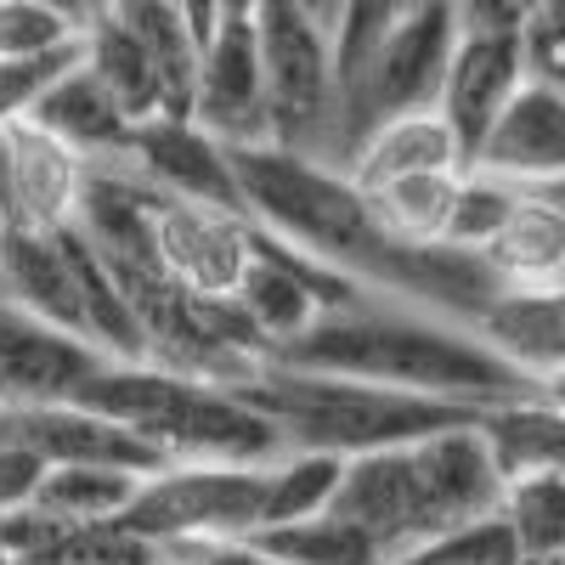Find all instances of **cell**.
<instances>
[{
  "label": "cell",
  "mask_w": 565,
  "mask_h": 565,
  "mask_svg": "<svg viewBox=\"0 0 565 565\" xmlns=\"http://www.w3.org/2000/svg\"><path fill=\"white\" fill-rule=\"evenodd\" d=\"M277 362L306 367V373L367 380V385L407 391V396L469 402V407L532 396V385L481 345L476 328L436 317L424 306H407V300H385V295L322 311Z\"/></svg>",
  "instance_id": "1"
},
{
  "label": "cell",
  "mask_w": 565,
  "mask_h": 565,
  "mask_svg": "<svg viewBox=\"0 0 565 565\" xmlns=\"http://www.w3.org/2000/svg\"><path fill=\"white\" fill-rule=\"evenodd\" d=\"M498 503H503V476L492 463V447L481 424H463V430H441L418 447L351 458L334 514L362 526L391 565L452 526L498 514Z\"/></svg>",
  "instance_id": "2"
},
{
  "label": "cell",
  "mask_w": 565,
  "mask_h": 565,
  "mask_svg": "<svg viewBox=\"0 0 565 565\" xmlns=\"http://www.w3.org/2000/svg\"><path fill=\"white\" fill-rule=\"evenodd\" d=\"M238 391L282 436V447H317L340 458L418 447L441 430H463V424L487 418V407H469V402L407 396L367 380H340V373H306L289 362H266Z\"/></svg>",
  "instance_id": "3"
},
{
  "label": "cell",
  "mask_w": 565,
  "mask_h": 565,
  "mask_svg": "<svg viewBox=\"0 0 565 565\" xmlns=\"http://www.w3.org/2000/svg\"><path fill=\"white\" fill-rule=\"evenodd\" d=\"M79 402L119 418L164 463H271L282 452V436L238 385L186 380L153 362H108Z\"/></svg>",
  "instance_id": "4"
},
{
  "label": "cell",
  "mask_w": 565,
  "mask_h": 565,
  "mask_svg": "<svg viewBox=\"0 0 565 565\" xmlns=\"http://www.w3.org/2000/svg\"><path fill=\"white\" fill-rule=\"evenodd\" d=\"M260 68H266V114L271 148L306 159H340V52L334 29H322L295 0H255Z\"/></svg>",
  "instance_id": "5"
},
{
  "label": "cell",
  "mask_w": 565,
  "mask_h": 565,
  "mask_svg": "<svg viewBox=\"0 0 565 565\" xmlns=\"http://www.w3.org/2000/svg\"><path fill=\"white\" fill-rule=\"evenodd\" d=\"M452 45H458L452 0H424V7H407L391 23V34L373 45V52L362 57V68L345 79V97H340V159L334 164H345V153L373 125H385L396 114L436 108Z\"/></svg>",
  "instance_id": "6"
},
{
  "label": "cell",
  "mask_w": 565,
  "mask_h": 565,
  "mask_svg": "<svg viewBox=\"0 0 565 565\" xmlns=\"http://www.w3.org/2000/svg\"><path fill=\"white\" fill-rule=\"evenodd\" d=\"M266 463H164L136 487L119 521L159 548L175 543H232L260 532Z\"/></svg>",
  "instance_id": "7"
},
{
  "label": "cell",
  "mask_w": 565,
  "mask_h": 565,
  "mask_svg": "<svg viewBox=\"0 0 565 565\" xmlns=\"http://www.w3.org/2000/svg\"><path fill=\"white\" fill-rule=\"evenodd\" d=\"M108 362L114 356H103L90 340L0 300V407L79 402Z\"/></svg>",
  "instance_id": "8"
},
{
  "label": "cell",
  "mask_w": 565,
  "mask_h": 565,
  "mask_svg": "<svg viewBox=\"0 0 565 565\" xmlns=\"http://www.w3.org/2000/svg\"><path fill=\"white\" fill-rule=\"evenodd\" d=\"M193 119L221 141V148H260V141H271L255 12L221 18V29L204 40L199 90H193Z\"/></svg>",
  "instance_id": "9"
},
{
  "label": "cell",
  "mask_w": 565,
  "mask_h": 565,
  "mask_svg": "<svg viewBox=\"0 0 565 565\" xmlns=\"http://www.w3.org/2000/svg\"><path fill=\"white\" fill-rule=\"evenodd\" d=\"M85 159L34 119L0 130V210L18 232H63L85 204Z\"/></svg>",
  "instance_id": "10"
},
{
  "label": "cell",
  "mask_w": 565,
  "mask_h": 565,
  "mask_svg": "<svg viewBox=\"0 0 565 565\" xmlns=\"http://www.w3.org/2000/svg\"><path fill=\"white\" fill-rule=\"evenodd\" d=\"M153 244H159V266L175 282H186L193 295L232 300L255 260V221L238 210L186 204V199L164 193L159 215H153Z\"/></svg>",
  "instance_id": "11"
},
{
  "label": "cell",
  "mask_w": 565,
  "mask_h": 565,
  "mask_svg": "<svg viewBox=\"0 0 565 565\" xmlns=\"http://www.w3.org/2000/svg\"><path fill=\"white\" fill-rule=\"evenodd\" d=\"M526 79H532V63H526V40L521 34L458 29V45H452V57H447V79H441L436 114L458 136L463 164L476 159L487 130L503 119V108L514 103V90H521Z\"/></svg>",
  "instance_id": "12"
},
{
  "label": "cell",
  "mask_w": 565,
  "mask_h": 565,
  "mask_svg": "<svg viewBox=\"0 0 565 565\" xmlns=\"http://www.w3.org/2000/svg\"><path fill=\"white\" fill-rule=\"evenodd\" d=\"M0 436L23 441L29 452H40L45 463H103V469H125V476H159L164 458L141 441L136 430H125L119 418L85 407V402H57V407H0Z\"/></svg>",
  "instance_id": "13"
},
{
  "label": "cell",
  "mask_w": 565,
  "mask_h": 565,
  "mask_svg": "<svg viewBox=\"0 0 565 565\" xmlns=\"http://www.w3.org/2000/svg\"><path fill=\"white\" fill-rule=\"evenodd\" d=\"M130 170H141L159 193L186 199V204H215V210H238L244 215V193H238V170H232V148L199 125V119H148L130 130L125 148Z\"/></svg>",
  "instance_id": "14"
},
{
  "label": "cell",
  "mask_w": 565,
  "mask_h": 565,
  "mask_svg": "<svg viewBox=\"0 0 565 565\" xmlns=\"http://www.w3.org/2000/svg\"><path fill=\"white\" fill-rule=\"evenodd\" d=\"M469 170H487L509 186H526V193L559 181L565 175V90L548 79H526L514 90V103L503 108V119L487 130Z\"/></svg>",
  "instance_id": "15"
},
{
  "label": "cell",
  "mask_w": 565,
  "mask_h": 565,
  "mask_svg": "<svg viewBox=\"0 0 565 565\" xmlns=\"http://www.w3.org/2000/svg\"><path fill=\"white\" fill-rule=\"evenodd\" d=\"M481 345L537 391L565 367V295L559 289H498L476 317Z\"/></svg>",
  "instance_id": "16"
},
{
  "label": "cell",
  "mask_w": 565,
  "mask_h": 565,
  "mask_svg": "<svg viewBox=\"0 0 565 565\" xmlns=\"http://www.w3.org/2000/svg\"><path fill=\"white\" fill-rule=\"evenodd\" d=\"M0 300L85 340L79 277H74V255H68L63 232H18L12 226L7 249H0Z\"/></svg>",
  "instance_id": "17"
},
{
  "label": "cell",
  "mask_w": 565,
  "mask_h": 565,
  "mask_svg": "<svg viewBox=\"0 0 565 565\" xmlns=\"http://www.w3.org/2000/svg\"><path fill=\"white\" fill-rule=\"evenodd\" d=\"M356 193H373V186H391L407 175H436V170H469L458 136L447 130V119L436 108H418V114H396L385 125H373L356 148L340 164Z\"/></svg>",
  "instance_id": "18"
},
{
  "label": "cell",
  "mask_w": 565,
  "mask_h": 565,
  "mask_svg": "<svg viewBox=\"0 0 565 565\" xmlns=\"http://www.w3.org/2000/svg\"><path fill=\"white\" fill-rule=\"evenodd\" d=\"M34 125L40 130H52L63 148H74L85 164H103V159H125V148H130V119H125V108L103 90V79L90 74L85 63H74L52 90L40 97V108H34Z\"/></svg>",
  "instance_id": "19"
},
{
  "label": "cell",
  "mask_w": 565,
  "mask_h": 565,
  "mask_svg": "<svg viewBox=\"0 0 565 565\" xmlns=\"http://www.w3.org/2000/svg\"><path fill=\"white\" fill-rule=\"evenodd\" d=\"M481 260L503 289H565V215L543 193H526Z\"/></svg>",
  "instance_id": "20"
},
{
  "label": "cell",
  "mask_w": 565,
  "mask_h": 565,
  "mask_svg": "<svg viewBox=\"0 0 565 565\" xmlns=\"http://www.w3.org/2000/svg\"><path fill=\"white\" fill-rule=\"evenodd\" d=\"M108 18L119 29H130V40L153 57V68L164 74L170 90V114L193 119V90H199V63H204V40L186 23V12L175 0H114Z\"/></svg>",
  "instance_id": "21"
},
{
  "label": "cell",
  "mask_w": 565,
  "mask_h": 565,
  "mask_svg": "<svg viewBox=\"0 0 565 565\" xmlns=\"http://www.w3.org/2000/svg\"><path fill=\"white\" fill-rule=\"evenodd\" d=\"M79 63L103 79V90L125 108L130 125H148V119H164L170 114V90H164V74L153 68V57L130 40V29H119L108 12H97L85 23V52ZM175 119V114H170Z\"/></svg>",
  "instance_id": "22"
},
{
  "label": "cell",
  "mask_w": 565,
  "mask_h": 565,
  "mask_svg": "<svg viewBox=\"0 0 565 565\" xmlns=\"http://www.w3.org/2000/svg\"><path fill=\"white\" fill-rule=\"evenodd\" d=\"M345 463L340 452H317V447H282L266 463V503H260V532L277 526H300L317 521V514L334 509L340 481H345Z\"/></svg>",
  "instance_id": "23"
},
{
  "label": "cell",
  "mask_w": 565,
  "mask_h": 565,
  "mask_svg": "<svg viewBox=\"0 0 565 565\" xmlns=\"http://www.w3.org/2000/svg\"><path fill=\"white\" fill-rule=\"evenodd\" d=\"M463 170H436V175H407L391 186H373L367 215L380 221V232L391 244L424 249V244H447V221H452V199H458Z\"/></svg>",
  "instance_id": "24"
},
{
  "label": "cell",
  "mask_w": 565,
  "mask_h": 565,
  "mask_svg": "<svg viewBox=\"0 0 565 565\" xmlns=\"http://www.w3.org/2000/svg\"><path fill=\"white\" fill-rule=\"evenodd\" d=\"M141 476H125V469H103V463H52L40 481V509L63 514V521H119L130 509Z\"/></svg>",
  "instance_id": "25"
},
{
  "label": "cell",
  "mask_w": 565,
  "mask_h": 565,
  "mask_svg": "<svg viewBox=\"0 0 565 565\" xmlns=\"http://www.w3.org/2000/svg\"><path fill=\"white\" fill-rule=\"evenodd\" d=\"M255 543L277 559V565H385L380 543L362 526H351L345 514H317L300 526H277V532H255Z\"/></svg>",
  "instance_id": "26"
},
{
  "label": "cell",
  "mask_w": 565,
  "mask_h": 565,
  "mask_svg": "<svg viewBox=\"0 0 565 565\" xmlns=\"http://www.w3.org/2000/svg\"><path fill=\"white\" fill-rule=\"evenodd\" d=\"M498 514L509 521L514 543H521V559L559 554V548H565V476H554V469H537V476L503 481Z\"/></svg>",
  "instance_id": "27"
},
{
  "label": "cell",
  "mask_w": 565,
  "mask_h": 565,
  "mask_svg": "<svg viewBox=\"0 0 565 565\" xmlns=\"http://www.w3.org/2000/svg\"><path fill=\"white\" fill-rule=\"evenodd\" d=\"M521 199H526V186H509V181H498L487 170H463L458 199H452V221H447V244L481 255L503 232V221L514 215V204H521Z\"/></svg>",
  "instance_id": "28"
},
{
  "label": "cell",
  "mask_w": 565,
  "mask_h": 565,
  "mask_svg": "<svg viewBox=\"0 0 565 565\" xmlns=\"http://www.w3.org/2000/svg\"><path fill=\"white\" fill-rule=\"evenodd\" d=\"M391 565H521V543H514L503 514H481V521L418 543L413 554H402Z\"/></svg>",
  "instance_id": "29"
},
{
  "label": "cell",
  "mask_w": 565,
  "mask_h": 565,
  "mask_svg": "<svg viewBox=\"0 0 565 565\" xmlns=\"http://www.w3.org/2000/svg\"><path fill=\"white\" fill-rule=\"evenodd\" d=\"M85 23L40 7V0H0V63H18V57H45V52H63V45H79Z\"/></svg>",
  "instance_id": "30"
},
{
  "label": "cell",
  "mask_w": 565,
  "mask_h": 565,
  "mask_svg": "<svg viewBox=\"0 0 565 565\" xmlns=\"http://www.w3.org/2000/svg\"><path fill=\"white\" fill-rule=\"evenodd\" d=\"M85 52V40L79 45H63V52H45V57H18V63H0V130L7 125H23L34 119L40 97L52 90Z\"/></svg>",
  "instance_id": "31"
},
{
  "label": "cell",
  "mask_w": 565,
  "mask_h": 565,
  "mask_svg": "<svg viewBox=\"0 0 565 565\" xmlns=\"http://www.w3.org/2000/svg\"><path fill=\"white\" fill-rule=\"evenodd\" d=\"M526 63L532 79H548L565 90V0H537V12L526 23Z\"/></svg>",
  "instance_id": "32"
},
{
  "label": "cell",
  "mask_w": 565,
  "mask_h": 565,
  "mask_svg": "<svg viewBox=\"0 0 565 565\" xmlns=\"http://www.w3.org/2000/svg\"><path fill=\"white\" fill-rule=\"evenodd\" d=\"M45 463L40 452H29L23 441H12V436H0V521L7 514H18V509H29L34 498H40V481H45Z\"/></svg>",
  "instance_id": "33"
},
{
  "label": "cell",
  "mask_w": 565,
  "mask_h": 565,
  "mask_svg": "<svg viewBox=\"0 0 565 565\" xmlns=\"http://www.w3.org/2000/svg\"><path fill=\"white\" fill-rule=\"evenodd\" d=\"M458 29H487V34H526L537 0H452Z\"/></svg>",
  "instance_id": "34"
},
{
  "label": "cell",
  "mask_w": 565,
  "mask_h": 565,
  "mask_svg": "<svg viewBox=\"0 0 565 565\" xmlns=\"http://www.w3.org/2000/svg\"><path fill=\"white\" fill-rule=\"evenodd\" d=\"M295 7H306L322 29H340V18H345V0H295Z\"/></svg>",
  "instance_id": "35"
},
{
  "label": "cell",
  "mask_w": 565,
  "mask_h": 565,
  "mask_svg": "<svg viewBox=\"0 0 565 565\" xmlns=\"http://www.w3.org/2000/svg\"><path fill=\"white\" fill-rule=\"evenodd\" d=\"M537 396H543L554 413H565V367L554 373V380H543V385H537Z\"/></svg>",
  "instance_id": "36"
},
{
  "label": "cell",
  "mask_w": 565,
  "mask_h": 565,
  "mask_svg": "<svg viewBox=\"0 0 565 565\" xmlns=\"http://www.w3.org/2000/svg\"><path fill=\"white\" fill-rule=\"evenodd\" d=\"M40 7H52V12L74 18V23H90V7H85V0H40Z\"/></svg>",
  "instance_id": "37"
},
{
  "label": "cell",
  "mask_w": 565,
  "mask_h": 565,
  "mask_svg": "<svg viewBox=\"0 0 565 565\" xmlns=\"http://www.w3.org/2000/svg\"><path fill=\"white\" fill-rule=\"evenodd\" d=\"M537 193H543V199H548V204L565 215V175H559V181H548V186H537Z\"/></svg>",
  "instance_id": "38"
},
{
  "label": "cell",
  "mask_w": 565,
  "mask_h": 565,
  "mask_svg": "<svg viewBox=\"0 0 565 565\" xmlns=\"http://www.w3.org/2000/svg\"><path fill=\"white\" fill-rule=\"evenodd\" d=\"M159 554H164V565H204L193 548H159Z\"/></svg>",
  "instance_id": "39"
},
{
  "label": "cell",
  "mask_w": 565,
  "mask_h": 565,
  "mask_svg": "<svg viewBox=\"0 0 565 565\" xmlns=\"http://www.w3.org/2000/svg\"><path fill=\"white\" fill-rule=\"evenodd\" d=\"M521 565H565V548H559V554H537V559H521Z\"/></svg>",
  "instance_id": "40"
},
{
  "label": "cell",
  "mask_w": 565,
  "mask_h": 565,
  "mask_svg": "<svg viewBox=\"0 0 565 565\" xmlns=\"http://www.w3.org/2000/svg\"><path fill=\"white\" fill-rule=\"evenodd\" d=\"M232 12H255V0H226V18Z\"/></svg>",
  "instance_id": "41"
},
{
  "label": "cell",
  "mask_w": 565,
  "mask_h": 565,
  "mask_svg": "<svg viewBox=\"0 0 565 565\" xmlns=\"http://www.w3.org/2000/svg\"><path fill=\"white\" fill-rule=\"evenodd\" d=\"M7 238H12V221H7V210H0V249H7Z\"/></svg>",
  "instance_id": "42"
},
{
  "label": "cell",
  "mask_w": 565,
  "mask_h": 565,
  "mask_svg": "<svg viewBox=\"0 0 565 565\" xmlns=\"http://www.w3.org/2000/svg\"><path fill=\"white\" fill-rule=\"evenodd\" d=\"M0 565H18V559H12V554H7V548H0Z\"/></svg>",
  "instance_id": "43"
},
{
  "label": "cell",
  "mask_w": 565,
  "mask_h": 565,
  "mask_svg": "<svg viewBox=\"0 0 565 565\" xmlns=\"http://www.w3.org/2000/svg\"><path fill=\"white\" fill-rule=\"evenodd\" d=\"M559 295H565V289H559Z\"/></svg>",
  "instance_id": "44"
}]
</instances>
